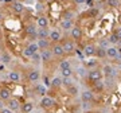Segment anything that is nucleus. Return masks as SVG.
Here are the masks:
<instances>
[{
  "instance_id": "79ce46f5",
  "label": "nucleus",
  "mask_w": 121,
  "mask_h": 113,
  "mask_svg": "<svg viewBox=\"0 0 121 113\" xmlns=\"http://www.w3.org/2000/svg\"><path fill=\"white\" fill-rule=\"evenodd\" d=\"M0 113H13V110H11L9 108H3L0 110Z\"/></svg>"
},
{
  "instance_id": "0eeeda50",
  "label": "nucleus",
  "mask_w": 121,
  "mask_h": 113,
  "mask_svg": "<svg viewBox=\"0 0 121 113\" xmlns=\"http://www.w3.org/2000/svg\"><path fill=\"white\" fill-rule=\"evenodd\" d=\"M95 51H97V46L93 43H89L85 46V48H83V54L86 56H89V58H93V56H95Z\"/></svg>"
},
{
  "instance_id": "f257e3e1",
  "label": "nucleus",
  "mask_w": 121,
  "mask_h": 113,
  "mask_svg": "<svg viewBox=\"0 0 121 113\" xmlns=\"http://www.w3.org/2000/svg\"><path fill=\"white\" fill-rule=\"evenodd\" d=\"M39 105H40L43 109H47V110H50V109H52V108L56 105V102H55V100H54L52 97L44 96V97H42V98H40V102H39Z\"/></svg>"
},
{
  "instance_id": "c85d7f7f",
  "label": "nucleus",
  "mask_w": 121,
  "mask_h": 113,
  "mask_svg": "<svg viewBox=\"0 0 121 113\" xmlns=\"http://www.w3.org/2000/svg\"><path fill=\"white\" fill-rule=\"evenodd\" d=\"M50 86H51L52 89H59V87L62 86V78H60V77H55V78H52L51 85H50Z\"/></svg>"
},
{
  "instance_id": "58836bf2",
  "label": "nucleus",
  "mask_w": 121,
  "mask_h": 113,
  "mask_svg": "<svg viewBox=\"0 0 121 113\" xmlns=\"http://www.w3.org/2000/svg\"><path fill=\"white\" fill-rule=\"evenodd\" d=\"M109 40L108 39H102V40H99V46L98 47H102V48H108L109 47Z\"/></svg>"
},
{
  "instance_id": "8fccbe9b",
  "label": "nucleus",
  "mask_w": 121,
  "mask_h": 113,
  "mask_svg": "<svg viewBox=\"0 0 121 113\" xmlns=\"http://www.w3.org/2000/svg\"><path fill=\"white\" fill-rule=\"evenodd\" d=\"M0 28H1V23H0Z\"/></svg>"
},
{
  "instance_id": "9b49d317",
  "label": "nucleus",
  "mask_w": 121,
  "mask_h": 113,
  "mask_svg": "<svg viewBox=\"0 0 121 113\" xmlns=\"http://www.w3.org/2000/svg\"><path fill=\"white\" fill-rule=\"evenodd\" d=\"M48 39H50V42H52V43H59L60 39H62L60 31L51 30V31H50V35H48Z\"/></svg>"
},
{
  "instance_id": "423d86ee",
  "label": "nucleus",
  "mask_w": 121,
  "mask_h": 113,
  "mask_svg": "<svg viewBox=\"0 0 121 113\" xmlns=\"http://www.w3.org/2000/svg\"><path fill=\"white\" fill-rule=\"evenodd\" d=\"M62 46H63V50H65V54H73L75 51V43H74L73 39H67L62 42Z\"/></svg>"
},
{
  "instance_id": "3c124183",
  "label": "nucleus",
  "mask_w": 121,
  "mask_h": 113,
  "mask_svg": "<svg viewBox=\"0 0 121 113\" xmlns=\"http://www.w3.org/2000/svg\"><path fill=\"white\" fill-rule=\"evenodd\" d=\"M63 1H69V0H63Z\"/></svg>"
},
{
  "instance_id": "72a5a7b5",
  "label": "nucleus",
  "mask_w": 121,
  "mask_h": 113,
  "mask_svg": "<svg viewBox=\"0 0 121 113\" xmlns=\"http://www.w3.org/2000/svg\"><path fill=\"white\" fill-rule=\"evenodd\" d=\"M95 56H97L98 59H101V58H105V56H106V48H102V47H98V46H97Z\"/></svg>"
},
{
  "instance_id": "473e14b6",
  "label": "nucleus",
  "mask_w": 121,
  "mask_h": 113,
  "mask_svg": "<svg viewBox=\"0 0 121 113\" xmlns=\"http://www.w3.org/2000/svg\"><path fill=\"white\" fill-rule=\"evenodd\" d=\"M114 86V78L112 77H105V82H104V87L106 89H110V87Z\"/></svg>"
},
{
  "instance_id": "f8f14e48",
  "label": "nucleus",
  "mask_w": 121,
  "mask_h": 113,
  "mask_svg": "<svg viewBox=\"0 0 121 113\" xmlns=\"http://www.w3.org/2000/svg\"><path fill=\"white\" fill-rule=\"evenodd\" d=\"M26 32L28 36H31V38H36L38 39V28H36V26H35L34 23H30V24H27L26 26Z\"/></svg>"
},
{
  "instance_id": "a878e982",
  "label": "nucleus",
  "mask_w": 121,
  "mask_h": 113,
  "mask_svg": "<svg viewBox=\"0 0 121 113\" xmlns=\"http://www.w3.org/2000/svg\"><path fill=\"white\" fill-rule=\"evenodd\" d=\"M74 74V70L71 67H67V69H63L60 70V75H62V78H71Z\"/></svg>"
},
{
  "instance_id": "c756f323",
  "label": "nucleus",
  "mask_w": 121,
  "mask_h": 113,
  "mask_svg": "<svg viewBox=\"0 0 121 113\" xmlns=\"http://www.w3.org/2000/svg\"><path fill=\"white\" fill-rule=\"evenodd\" d=\"M31 62L34 65H40L42 63V55H40V52H35L34 55L31 56Z\"/></svg>"
},
{
  "instance_id": "864d4df0",
  "label": "nucleus",
  "mask_w": 121,
  "mask_h": 113,
  "mask_svg": "<svg viewBox=\"0 0 121 113\" xmlns=\"http://www.w3.org/2000/svg\"><path fill=\"white\" fill-rule=\"evenodd\" d=\"M0 89H1V87H0Z\"/></svg>"
},
{
  "instance_id": "09e8293b",
  "label": "nucleus",
  "mask_w": 121,
  "mask_h": 113,
  "mask_svg": "<svg viewBox=\"0 0 121 113\" xmlns=\"http://www.w3.org/2000/svg\"><path fill=\"white\" fill-rule=\"evenodd\" d=\"M101 113H109V112H101Z\"/></svg>"
},
{
  "instance_id": "b1692460",
  "label": "nucleus",
  "mask_w": 121,
  "mask_h": 113,
  "mask_svg": "<svg viewBox=\"0 0 121 113\" xmlns=\"http://www.w3.org/2000/svg\"><path fill=\"white\" fill-rule=\"evenodd\" d=\"M66 90H67V94L71 96V97H77L78 94H79V89H78L77 85H71V86L67 87Z\"/></svg>"
},
{
  "instance_id": "a211bd4d",
  "label": "nucleus",
  "mask_w": 121,
  "mask_h": 113,
  "mask_svg": "<svg viewBox=\"0 0 121 113\" xmlns=\"http://www.w3.org/2000/svg\"><path fill=\"white\" fill-rule=\"evenodd\" d=\"M9 98H12V97H11V90L7 89V87H1V89H0V100L8 101Z\"/></svg>"
},
{
  "instance_id": "c9c22d12",
  "label": "nucleus",
  "mask_w": 121,
  "mask_h": 113,
  "mask_svg": "<svg viewBox=\"0 0 121 113\" xmlns=\"http://www.w3.org/2000/svg\"><path fill=\"white\" fill-rule=\"evenodd\" d=\"M67 67H71L70 61H67V59H62V61L59 62V69L63 70V69H67Z\"/></svg>"
},
{
  "instance_id": "1a4fd4ad",
  "label": "nucleus",
  "mask_w": 121,
  "mask_h": 113,
  "mask_svg": "<svg viewBox=\"0 0 121 113\" xmlns=\"http://www.w3.org/2000/svg\"><path fill=\"white\" fill-rule=\"evenodd\" d=\"M39 78H40V71H39L38 69L30 70L28 74H27V79H28L30 82H36V81H39Z\"/></svg>"
},
{
  "instance_id": "39448f33",
  "label": "nucleus",
  "mask_w": 121,
  "mask_h": 113,
  "mask_svg": "<svg viewBox=\"0 0 121 113\" xmlns=\"http://www.w3.org/2000/svg\"><path fill=\"white\" fill-rule=\"evenodd\" d=\"M101 70H102V74H104L105 77H112V78H114L117 75V70L114 69L112 65H109V63L104 65Z\"/></svg>"
},
{
  "instance_id": "2f4dec72",
  "label": "nucleus",
  "mask_w": 121,
  "mask_h": 113,
  "mask_svg": "<svg viewBox=\"0 0 121 113\" xmlns=\"http://www.w3.org/2000/svg\"><path fill=\"white\" fill-rule=\"evenodd\" d=\"M106 5L109 8H118L121 5V1L120 0H106Z\"/></svg>"
},
{
  "instance_id": "de8ad7c7",
  "label": "nucleus",
  "mask_w": 121,
  "mask_h": 113,
  "mask_svg": "<svg viewBox=\"0 0 121 113\" xmlns=\"http://www.w3.org/2000/svg\"><path fill=\"white\" fill-rule=\"evenodd\" d=\"M0 20H1V13H0Z\"/></svg>"
},
{
  "instance_id": "393cba45",
  "label": "nucleus",
  "mask_w": 121,
  "mask_h": 113,
  "mask_svg": "<svg viewBox=\"0 0 121 113\" xmlns=\"http://www.w3.org/2000/svg\"><path fill=\"white\" fill-rule=\"evenodd\" d=\"M12 9L16 13H22L23 11H24V5H23L20 1H13L12 3Z\"/></svg>"
},
{
  "instance_id": "9d476101",
  "label": "nucleus",
  "mask_w": 121,
  "mask_h": 113,
  "mask_svg": "<svg viewBox=\"0 0 121 113\" xmlns=\"http://www.w3.org/2000/svg\"><path fill=\"white\" fill-rule=\"evenodd\" d=\"M81 100L83 101V102H91V101H94V93H93V90H83L82 93H81Z\"/></svg>"
},
{
  "instance_id": "603ef678",
  "label": "nucleus",
  "mask_w": 121,
  "mask_h": 113,
  "mask_svg": "<svg viewBox=\"0 0 121 113\" xmlns=\"http://www.w3.org/2000/svg\"><path fill=\"white\" fill-rule=\"evenodd\" d=\"M118 113H121V110H120V112H118Z\"/></svg>"
},
{
  "instance_id": "37998d69",
  "label": "nucleus",
  "mask_w": 121,
  "mask_h": 113,
  "mask_svg": "<svg viewBox=\"0 0 121 113\" xmlns=\"http://www.w3.org/2000/svg\"><path fill=\"white\" fill-rule=\"evenodd\" d=\"M97 12H98V11H97V9H93V8L89 11V13H90L91 16H95V15H97Z\"/></svg>"
},
{
  "instance_id": "f3484780",
  "label": "nucleus",
  "mask_w": 121,
  "mask_h": 113,
  "mask_svg": "<svg viewBox=\"0 0 121 113\" xmlns=\"http://www.w3.org/2000/svg\"><path fill=\"white\" fill-rule=\"evenodd\" d=\"M8 78H9V81H11V82L17 83V82H20V78H22V77H20V73H19V71L12 70V71H9Z\"/></svg>"
},
{
  "instance_id": "a19ab883",
  "label": "nucleus",
  "mask_w": 121,
  "mask_h": 113,
  "mask_svg": "<svg viewBox=\"0 0 121 113\" xmlns=\"http://www.w3.org/2000/svg\"><path fill=\"white\" fill-rule=\"evenodd\" d=\"M114 34L118 36V39L121 40V27H118V28H116V31H114Z\"/></svg>"
},
{
  "instance_id": "6ab92c4d",
  "label": "nucleus",
  "mask_w": 121,
  "mask_h": 113,
  "mask_svg": "<svg viewBox=\"0 0 121 113\" xmlns=\"http://www.w3.org/2000/svg\"><path fill=\"white\" fill-rule=\"evenodd\" d=\"M22 113H31L34 110V104L31 102V101H27L24 104H22Z\"/></svg>"
},
{
  "instance_id": "20e7f679",
  "label": "nucleus",
  "mask_w": 121,
  "mask_h": 113,
  "mask_svg": "<svg viewBox=\"0 0 121 113\" xmlns=\"http://www.w3.org/2000/svg\"><path fill=\"white\" fill-rule=\"evenodd\" d=\"M51 51H52V55L56 56V58H62L65 55V50H63V46L62 43H52L51 47Z\"/></svg>"
},
{
  "instance_id": "e433bc0d",
  "label": "nucleus",
  "mask_w": 121,
  "mask_h": 113,
  "mask_svg": "<svg viewBox=\"0 0 121 113\" xmlns=\"http://www.w3.org/2000/svg\"><path fill=\"white\" fill-rule=\"evenodd\" d=\"M27 47L30 48L31 51H32V54H35V52H39V46H38V43H36V42H32V43H30Z\"/></svg>"
},
{
  "instance_id": "4be33fe9",
  "label": "nucleus",
  "mask_w": 121,
  "mask_h": 113,
  "mask_svg": "<svg viewBox=\"0 0 121 113\" xmlns=\"http://www.w3.org/2000/svg\"><path fill=\"white\" fill-rule=\"evenodd\" d=\"M48 35H50V31L47 28H38V39H48Z\"/></svg>"
},
{
  "instance_id": "dca6fc26",
  "label": "nucleus",
  "mask_w": 121,
  "mask_h": 113,
  "mask_svg": "<svg viewBox=\"0 0 121 113\" xmlns=\"http://www.w3.org/2000/svg\"><path fill=\"white\" fill-rule=\"evenodd\" d=\"M36 26L39 27V28H47L48 27V19L46 16H38L36 17Z\"/></svg>"
},
{
  "instance_id": "ea45409f",
  "label": "nucleus",
  "mask_w": 121,
  "mask_h": 113,
  "mask_svg": "<svg viewBox=\"0 0 121 113\" xmlns=\"http://www.w3.org/2000/svg\"><path fill=\"white\" fill-rule=\"evenodd\" d=\"M23 55L26 56V58H31V56L34 55V54H32V51H31L28 47H26L24 50H23Z\"/></svg>"
},
{
  "instance_id": "ddd939ff",
  "label": "nucleus",
  "mask_w": 121,
  "mask_h": 113,
  "mask_svg": "<svg viewBox=\"0 0 121 113\" xmlns=\"http://www.w3.org/2000/svg\"><path fill=\"white\" fill-rule=\"evenodd\" d=\"M118 55H120V52H118L117 46H109V47L106 48V56H108V58H110V59H116Z\"/></svg>"
},
{
  "instance_id": "4c0bfd02",
  "label": "nucleus",
  "mask_w": 121,
  "mask_h": 113,
  "mask_svg": "<svg viewBox=\"0 0 121 113\" xmlns=\"http://www.w3.org/2000/svg\"><path fill=\"white\" fill-rule=\"evenodd\" d=\"M1 61H3V63H9L11 62V55H9L8 52H4V54H1Z\"/></svg>"
},
{
  "instance_id": "5701e85b",
  "label": "nucleus",
  "mask_w": 121,
  "mask_h": 113,
  "mask_svg": "<svg viewBox=\"0 0 121 113\" xmlns=\"http://www.w3.org/2000/svg\"><path fill=\"white\" fill-rule=\"evenodd\" d=\"M73 27H74L73 20H62V22H60V28L63 31H70Z\"/></svg>"
},
{
  "instance_id": "4468645a",
  "label": "nucleus",
  "mask_w": 121,
  "mask_h": 113,
  "mask_svg": "<svg viewBox=\"0 0 121 113\" xmlns=\"http://www.w3.org/2000/svg\"><path fill=\"white\" fill-rule=\"evenodd\" d=\"M7 108H9L11 110L15 112V110H19L22 106H20V102H19L17 98H9V100L7 101Z\"/></svg>"
},
{
  "instance_id": "2eb2a0df",
  "label": "nucleus",
  "mask_w": 121,
  "mask_h": 113,
  "mask_svg": "<svg viewBox=\"0 0 121 113\" xmlns=\"http://www.w3.org/2000/svg\"><path fill=\"white\" fill-rule=\"evenodd\" d=\"M98 66H99L98 58H93V59H89V61H86V63H85V67H86L87 70L98 69Z\"/></svg>"
},
{
  "instance_id": "cd10ccee",
  "label": "nucleus",
  "mask_w": 121,
  "mask_h": 113,
  "mask_svg": "<svg viewBox=\"0 0 121 113\" xmlns=\"http://www.w3.org/2000/svg\"><path fill=\"white\" fill-rule=\"evenodd\" d=\"M77 74L81 77V78H85L87 77V74H89V70L86 67H83V66H78L77 67Z\"/></svg>"
},
{
  "instance_id": "c03bdc74",
  "label": "nucleus",
  "mask_w": 121,
  "mask_h": 113,
  "mask_svg": "<svg viewBox=\"0 0 121 113\" xmlns=\"http://www.w3.org/2000/svg\"><path fill=\"white\" fill-rule=\"evenodd\" d=\"M85 1H86V0H74V3H75L77 5H81V4H83Z\"/></svg>"
},
{
  "instance_id": "412c9836",
  "label": "nucleus",
  "mask_w": 121,
  "mask_h": 113,
  "mask_svg": "<svg viewBox=\"0 0 121 113\" xmlns=\"http://www.w3.org/2000/svg\"><path fill=\"white\" fill-rule=\"evenodd\" d=\"M74 17H75V12L71 9H66L62 13V20H74Z\"/></svg>"
},
{
  "instance_id": "f03ea898",
  "label": "nucleus",
  "mask_w": 121,
  "mask_h": 113,
  "mask_svg": "<svg viewBox=\"0 0 121 113\" xmlns=\"http://www.w3.org/2000/svg\"><path fill=\"white\" fill-rule=\"evenodd\" d=\"M102 70L101 69H93V70H89V74H87V78L90 79L91 82H98L102 79Z\"/></svg>"
},
{
  "instance_id": "aec40b11",
  "label": "nucleus",
  "mask_w": 121,
  "mask_h": 113,
  "mask_svg": "<svg viewBox=\"0 0 121 113\" xmlns=\"http://www.w3.org/2000/svg\"><path fill=\"white\" fill-rule=\"evenodd\" d=\"M38 46H39V50H47L50 48V39H38Z\"/></svg>"
},
{
  "instance_id": "f704fd0d",
  "label": "nucleus",
  "mask_w": 121,
  "mask_h": 113,
  "mask_svg": "<svg viewBox=\"0 0 121 113\" xmlns=\"http://www.w3.org/2000/svg\"><path fill=\"white\" fill-rule=\"evenodd\" d=\"M71 85H74L73 78H62V86H65L66 89H67V87H70Z\"/></svg>"
},
{
  "instance_id": "bb28decb",
  "label": "nucleus",
  "mask_w": 121,
  "mask_h": 113,
  "mask_svg": "<svg viewBox=\"0 0 121 113\" xmlns=\"http://www.w3.org/2000/svg\"><path fill=\"white\" fill-rule=\"evenodd\" d=\"M35 93H36L38 96L44 97V96H46V93H47L46 86H43V85H36V86H35Z\"/></svg>"
},
{
  "instance_id": "7c9ffc66",
  "label": "nucleus",
  "mask_w": 121,
  "mask_h": 113,
  "mask_svg": "<svg viewBox=\"0 0 121 113\" xmlns=\"http://www.w3.org/2000/svg\"><path fill=\"white\" fill-rule=\"evenodd\" d=\"M108 40H109V43L112 44V46H117V44L121 42V40L118 39V36H117L114 32H113V34H110V36L108 38Z\"/></svg>"
},
{
  "instance_id": "49530a36",
  "label": "nucleus",
  "mask_w": 121,
  "mask_h": 113,
  "mask_svg": "<svg viewBox=\"0 0 121 113\" xmlns=\"http://www.w3.org/2000/svg\"><path fill=\"white\" fill-rule=\"evenodd\" d=\"M1 62H3V61H1V54H0V63H1Z\"/></svg>"
},
{
  "instance_id": "7ed1b4c3",
  "label": "nucleus",
  "mask_w": 121,
  "mask_h": 113,
  "mask_svg": "<svg viewBox=\"0 0 121 113\" xmlns=\"http://www.w3.org/2000/svg\"><path fill=\"white\" fill-rule=\"evenodd\" d=\"M70 35H71V39L74 42H78V40L82 39L83 36V32H82V28L79 26H74L71 30H70Z\"/></svg>"
},
{
  "instance_id": "a18cd8bd",
  "label": "nucleus",
  "mask_w": 121,
  "mask_h": 113,
  "mask_svg": "<svg viewBox=\"0 0 121 113\" xmlns=\"http://www.w3.org/2000/svg\"><path fill=\"white\" fill-rule=\"evenodd\" d=\"M3 108H5V106H4V102H3V100H0V110H1Z\"/></svg>"
},
{
  "instance_id": "6e6552de",
  "label": "nucleus",
  "mask_w": 121,
  "mask_h": 113,
  "mask_svg": "<svg viewBox=\"0 0 121 113\" xmlns=\"http://www.w3.org/2000/svg\"><path fill=\"white\" fill-rule=\"evenodd\" d=\"M40 55H42V62H43V63H50V62L52 61V58H54L51 48L42 50V51H40Z\"/></svg>"
}]
</instances>
